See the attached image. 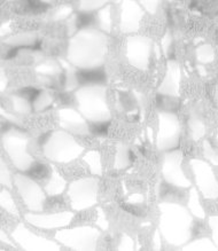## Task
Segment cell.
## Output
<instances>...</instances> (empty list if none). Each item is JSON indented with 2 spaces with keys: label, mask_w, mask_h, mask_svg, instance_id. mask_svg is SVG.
Segmentation results:
<instances>
[{
  "label": "cell",
  "mask_w": 218,
  "mask_h": 251,
  "mask_svg": "<svg viewBox=\"0 0 218 251\" xmlns=\"http://www.w3.org/2000/svg\"><path fill=\"white\" fill-rule=\"evenodd\" d=\"M108 50V38L95 29L80 30L71 37L67 59L81 69H95L104 63Z\"/></svg>",
  "instance_id": "1"
},
{
  "label": "cell",
  "mask_w": 218,
  "mask_h": 251,
  "mask_svg": "<svg viewBox=\"0 0 218 251\" xmlns=\"http://www.w3.org/2000/svg\"><path fill=\"white\" fill-rule=\"evenodd\" d=\"M160 233L171 246L180 247L192 236V216L183 205L173 202H162L159 205Z\"/></svg>",
  "instance_id": "2"
},
{
  "label": "cell",
  "mask_w": 218,
  "mask_h": 251,
  "mask_svg": "<svg viewBox=\"0 0 218 251\" xmlns=\"http://www.w3.org/2000/svg\"><path fill=\"white\" fill-rule=\"evenodd\" d=\"M106 94L107 92L102 85H86L75 92L78 109L85 120L107 122L110 118Z\"/></svg>",
  "instance_id": "3"
},
{
  "label": "cell",
  "mask_w": 218,
  "mask_h": 251,
  "mask_svg": "<svg viewBox=\"0 0 218 251\" xmlns=\"http://www.w3.org/2000/svg\"><path fill=\"white\" fill-rule=\"evenodd\" d=\"M85 148L76 141L71 133L55 131L51 133L44 142V155L51 162L70 163L83 154Z\"/></svg>",
  "instance_id": "4"
},
{
  "label": "cell",
  "mask_w": 218,
  "mask_h": 251,
  "mask_svg": "<svg viewBox=\"0 0 218 251\" xmlns=\"http://www.w3.org/2000/svg\"><path fill=\"white\" fill-rule=\"evenodd\" d=\"M100 236V230L97 227L78 226L74 228H61L54 235L57 242L76 251H93L97 249V243Z\"/></svg>",
  "instance_id": "5"
},
{
  "label": "cell",
  "mask_w": 218,
  "mask_h": 251,
  "mask_svg": "<svg viewBox=\"0 0 218 251\" xmlns=\"http://www.w3.org/2000/svg\"><path fill=\"white\" fill-rule=\"evenodd\" d=\"M29 138L19 130H9L2 135V147L18 170L26 172L35 164V158L27 151Z\"/></svg>",
  "instance_id": "6"
},
{
  "label": "cell",
  "mask_w": 218,
  "mask_h": 251,
  "mask_svg": "<svg viewBox=\"0 0 218 251\" xmlns=\"http://www.w3.org/2000/svg\"><path fill=\"white\" fill-rule=\"evenodd\" d=\"M98 191L97 178H81L71 181L68 189L71 208L76 211L92 208L98 202Z\"/></svg>",
  "instance_id": "7"
},
{
  "label": "cell",
  "mask_w": 218,
  "mask_h": 251,
  "mask_svg": "<svg viewBox=\"0 0 218 251\" xmlns=\"http://www.w3.org/2000/svg\"><path fill=\"white\" fill-rule=\"evenodd\" d=\"M14 180L19 194L27 208L33 212L43 211L46 201V192L43 191V188L37 184L35 179L28 176L16 174Z\"/></svg>",
  "instance_id": "8"
},
{
  "label": "cell",
  "mask_w": 218,
  "mask_h": 251,
  "mask_svg": "<svg viewBox=\"0 0 218 251\" xmlns=\"http://www.w3.org/2000/svg\"><path fill=\"white\" fill-rule=\"evenodd\" d=\"M180 124L178 117L168 111L159 113V131L156 145L160 151H173L178 147Z\"/></svg>",
  "instance_id": "9"
},
{
  "label": "cell",
  "mask_w": 218,
  "mask_h": 251,
  "mask_svg": "<svg viewBox=\"0 0 218 251\" xmlns=\"http://www.w3.org/2000/svg\"><path fill=\"white\" fill-rule=\"evenodd\" d=\"M13 241L27 251H60L61 247L52 240L33 234L20 223L12 232Z\"/></svg>",
  "instance_id": "10"
},
{
  "label": "cell",
  "mask_w": 218,
  "mask_h": 251,
  "mask_svg": "<svg viewBox=\"0 0 218 251\" xmlns=\"http://www.w3.org/2000/svg\"><path fill=\"white\" fill-rule=\"evenodd\" d=\"M152 40L148 37L132 35L127 38V57L129 63L139 70H146L149 63Z\"/></svg>",
  "instance_id": "11"
},
{
  "label": "cell",
  "mask_w": 218,
  "mask_h": 251,
  "mask_svg": "<svg viewBox=\"0 0 218 251\" xmlns=\"http://www.w3.org/2000/svg\"><path fill=\"white\" fill-rule=\"evenodd\" d=\"M190 164L203 198L206 200H216L218 198V181L210 165L200 159H192Z\"/></svg>",
  "instance_id": "12"
},
{
  "label": "cell",
  "mask_w": 218,
  "mask_h": 251,
  "mask_svg": "<svg viewBox=\"0 0 218 251\" xmlns=\"http://www.w3.org/2000/svg\"><path fill=\"white\" fill-rule=\"evenodd\" d=\"M183 152L179 151H168L164 155L162 175L166 182L179 188H189L191 181L182 170Z\"/></svg>",
  "instance_id": "13"
},
{
  "label": "cell",
  "mask_w": 218,
  "mask_h": 251,
  "mask_svg": "<svg viewBox=\"0 0 218 251\" xmlns=\"http://www.w3.org/2000/svg\"><path fill=\"white\" fill-rule=\"evenodd\" d=\"M74 212L71 211H61L54 213H46V215H39V213H26L25 219L30 225L38 227L43 229H56L64 228L69 226L74 219Z\"/></svg>",
  "instance_id": "14"
},
{
  "label": "cell",
  "mask_w": 218,
  "mask_h": 251,
  "mask_svg": "<svg viewBox=\"0 0 218 251\" xmlns=\"http://www.w3.org/2000/svg\"><path fill=\"white\" fill-rule=\"evenodd\" d=\"M59 118L61 127L71 134L88 135L91 133L86 120L83 117V115L75 110L74 108L60 109Z\"/></svg>",
  "instance_id": "15"
},
{
  "label": "cell",
  "mask_w": 218,
  "mask_h": 251,
  "mask_svg": "<svg viewBox=\"0 0 218 251\" xmlns=\"http://www.w3.org/2000/svg\"><path fill=\"white\" fill-rule=\"evenodd\" d=\"M144 16V9L138 1L122 2L121 13V29L125 33H135L138 31L140 21Z\"/></svg>",
  "instance_id": "16"
},
{
  "label": "cell",
  "mask_w": 218,
  "mask_h": 251,
  "mask_svg": "<svg viewBox=\"0 0 218 251\" xmlns=\"http://www.w3.org/2000/svg\"><path fill=\"white\" fill-rule=\"evenodd\" d=\"M180 69L178 63L175 61H169L166 66V74L161 85L159 86V92L164 96L177 97L179 94Z\"/></svg>",
  "instance_id": "17"
},
{
  "label": "cell",
  "mask_w": 218,
  "mask_h": 251,
  "mask_svg": "<svg viewBox=\"0 0 218 251\" xmlns=\"http://www.w3.org/2000/svg\"><path fill=\"white\" fill-rule=\"evenodd\" d=\"M78 84L82 85H100L106 79L105 71L99 68L95 69H81L76 71Z\"/></svg>",
  "instance_id": "18"
},
{
  "label": "cell",
  "mask_w": 218,
  "mask_h": 251,
  "mask_svg": "<svg viewBox=\"0 0 218 251\" xmlns=\"http://www.w3.org/2000/svg\"><path fill=\"white\" fill-rule=\"evenodd\" d=\"M51 168H52V174H51L50 180L45 185V192L49 196H57L62 194L64 189H66L67 181L62 177V175L56 170L55 166L52 164Z\"/></svg>",
  "instance_id": "19"
},
{
  "label": "cell",
  "mask_w": 218,
  "mask_h": 251,
  "mask_svg": "<svg viewBox=\"0 0 218 251\" xmlns=\"http://www.w3.org/2000/svg\"><path fill=\"white\" fill-rule=\"evenodd\" d=\"M132 152L129 151V147L124 144H117L116 155H115V170H123L130 165Z\"/></svg>",
  "instance_id": "20"
},
{
  "label": "cell",
  "mask_w": 218,
  "mask_h": 251,
  "mask_svg": "<svg viewBox=\"0 0 218 251\" xmlns=\"http://www.w3.org/2000/svg\"><path fill=\"white\" fill-rule=\"evenodd\" d=\"M83 162L86 163L92 175L102 176V165H101L100 152L97 151H87L86 154L83 156Z\"/></svg>",
  "instance_id": "21"
},
{
  "label": "cell",
  "mask_w": 218,
  "mask_h": 251,
  "mask_svg": "<svg viewBox=\"0 0 218 251\" xmlns=\"http://www.w3.org/2000/svg\"><path fill=\"white\" fill-rule=\"evenodd\" d=\"M189 210L193 216H195L199 219H204L206 217V212L202 208V205L200 204L199 194L195 188H192L190 191V199H189Z\"/></svg>",
  "instance_id": "22"
},
{
  "label": "cell",
  "mask_w": 218,
  "mask_h": 251,
  "mask_svg": "<svg viewBox=\"0 0 218 251\" xmlns=\"http://www.w3.org/2000/svg\"><path fill=\"white\" fill-rule=\"evenodd\" d=\"M184 251H199V250H204V251H216L218 250V247L215 246V244L211 242V241L208 239V237H202V239L195 240L193 242L187 244V246L183 247Z\"/></svg>",
  "instance_id": "23"
},
{
  "label": "cell",
  "mask_w": 218,
  "mask_h": 251,
  "mask_svg": "<svg viewBox=\"0 0 218 251\" xmlns=\"http://www.w3.org/2000/svg\"><path fill=\"white\" fill-rule=\"evenodd\" d=\"M0 205H1L2 209H5L6 211L12 213L14 216H19L18 208H16L15 201L13 200L12 195L9 194L7 189H2L1 193H0Z\"/></svg>",
  "instance_id": "24"
},
{
  "label": "cell",
  "mask_w": 218,
  "mask_h": 251,
  "mask_svg": "<svg viewBox=\"0 0 218 251\" xmlns=\"http://www.w3.org/2000/svg\"><path fill=\"white\" fill-rule=\"evenodd\" d=\"M98 22L100 28L106 32H110L111 30V19H110V6H105L98 13Z\"/></svg>",
  "instance_id": "25"
},
{
  "label": "cell",
  "mask_w": 218,
  "mask_h": 251,
  "mask_svg": "<svg viewBox=\"0 0 218 251\" xmlns=\"http://www.w3.org/2000/svg\"><path fill=\"white\" fill-rule=\"evenodd\" d=\"M196 56H197V60L202 63L213 62L214 57H215L213 47H211L210 45H208V44L200 46L199 49L196 50Z\"/></svg>",
  "instance_id": "26"
},
{
  "label": "cell",
  "mask_w": 218,
  "mask_h": 251,
  "mask_svg": "<svg viewBox=\"0 0 218 251\" xmlns=\"http://www.w3.org/2000/svg\"><path fill=\"white\" fill-rule=\"evenodd\" d=\"M36 36L32 33H22V35L13 36L11 38L6 39V43H9L11 45H30V44L35 43Z\"/></svg>",
  "instance_id": "27"
},
{
  "label": "cell",
  "mask_w": 218,
  "mask_h": 251,
  "mask_svg": "<svg viewBox=\"0 0 218 251\" xmlns=\"http://www.w3.org/2000/svg\"><path fill=\"white\" fill-rule=\"evenodd\" d=\"M50 171L49 168L46 165L40 164V163H36L31 166V169L29 170L30 177L35 179V180H43L49 176Z\"/></svg>",
  "instance_id": "28"
},
{
  "label": "cell",
  "mask_w": 218,
  "mask_h": 251,
  "mask_svg": "<svg viewBox=\"0 0 218 251\" xmlns=\"http://www.w3.org/2000/svg\"><path fill=\"white\" fill-rule=\"evenodd\" d=\"M94 21V15L92 13L83 12L75 18V25L78 30L87 29V26L92 25Z\"/></svg>",
  "instance_id": "29"
},
{
  "label": "cell",
  "mask_w": 218,
  "mask_h": 251,
  "mask_svg": "<svg viewBox=\"0 0 218 251\" xmlns=\"http://www.w3.org/2000/svg\"><path fill=\"white\" fill-rule=\"evenodd\" d=\"M52 101H53V97L51 96L47 91H43V92H40L38 98L33 101V108H35V110L37 111L43 110L45 109L46 107H49L50 104L52 103Z\"/></svg>",
  "instance_id": "30"
},
{
  "label": "cell",
  "mask_w": 218,
  "mask_h": 251,
  "mask_svg": "<svg viewBox=\"0 0 218 251\" xmlns=\"http://www.w3.org/2000/svg\"><path fill=\"white\" fill-rule=\"evenodd\" d=\"M13 100V106H14L15 110L20 114H28L30 110H31V106H30V102L28 99L23 98L22 96H16L12 97Z\"/></svg>",
  "instance_id": "31"
},
{
  "label": "cell",
  "mask_w": 218,
  "mask_h": 251,
  "mask_svg": "<svg viewBox=\"0 0 218 251\" xmlns=\"http://www.w3.org/2000/svg\"><path fill=\"white\" fill-rule=\"evenodd\" d=\"M190 130L192 133V137L194 140H199L204 135V125L202 122L197 118H191L190 120Z\"/></svg>",
  "instance_id": "32"
},
{
  "label": "cell",
  "mask_w": 218,
  "mask_h": 251,
  "mask_svg": "<svg viewBox=\"0 0 218 251\" xmlns=\"http://www.w3.org/2000/svg\"><path fill=\"white\" fill-rule=\"evenodd\" d=\"M106 5V1L104 0H86V1H81L80 2V9L83 12L90 13V11H93V9H99L104 8Z\"/></svg>",
  "instance_id": "33"
},
{
  "label": "cell",
  "mask_w": 218,
  "mask_h": 251,
  "mask_svg": "<svg viewBox=\"0 0 218 251\" xmlns=\"http://www.w3.org/2000/svg\"><path fill=\"white\" fill-rule=\"evenodd\" d=\"M36 71L39 74H44V75H50V76H54V75L56 74H60V68L59 66H56L55 63H52V62H46V63H43L40 64L36 68Z\"/></svg>",
  "instance_id": "34"
},
{
  "label": "cell",
  "mask_w": 218,
  "mask_h": 251,
  "mask_svg": "<svg viewBox=\"0 0 218 251\" xmlns=\"http://www.w3.org/2000/svg\"><path fill=\"white\" fill-rule=\"evenodd\" d=\"M203 155L211 164L218 166V154L208 141L203 142Z\"/></svg>",
  "instance_id": "35"
},
{
  "label": "cell",
  "mask_w": 218,
  "mask_h": 251,
  "mask_svg": "<svg viewBox=\"0 0 218 251\" xmlns=\"http://www.w3.org/2000/svg\"><path fill=\"white\" fill-rule=\"evenodd\" d=\"M0 181H1L2 186L12 188V180H11V174H9L8 168L6 166L5 162L1 159V174H0Z\"/></svg>",
  "instance_id": "36"
},
{
  "label": "cell",
  "mask_w": 218,
  "mask_h": 251,
  "mask_svg": "<svg viewBox=\"0 0 218 251\" xmlns=\"http://www.w3.org/2000/svg\"><path fill=\"white\" fill-rule=\"evenodd\" d=\"M108 122H98V124L92 125L90 127V132H92L95 135H105L108 131Z\"/></svg>",
  "instance_id": "37"
},
{
  "label": "cell",
  "mask_w": 218,
  "mask_h": 251,
  "mask_svg": "<svg viewBox=\"0 0 218 251\" xmlns=\"http://www.w3.org/2000/svg\"><path fill=\"white\" fill-rule=\"evenodd\" d=\"M134 249H135L134 240H132L129 235H127V234H123V235H122L120 246H118V250H121V251H131V250H134Z\"/></svg>",
  "instance_id": "38"
},
{
  "label": "cell",
  "mask_w": 218,
  "mask_h": 251,
  "mask_svg": "<svg viewBox=\"0 0 218 251\" xmlns=\"http://www.w3.org/2000/svg\"><path fill=\"white\" fill-rule=\"evenodd\" d=\"M40 92H42L40 90L30 89V87H28V89H22L21 91H20V94H21L23 98H26V99H28L29 101H32L33 102V101L38 98Z\"/></svg>",
  "instance_id": "39"
},
{
  "label": "cell",
  "mask_w": 218,
  "mask_h": 251,
  "mask_svg": "<svg viewBox=\"0 0 218 251\" xmlns=\"http://www.w3.org/2000/svg\"><path fill=\"white\" fill-rule=\"evenodd\" d=\"M71 13H73V8L70 6H61V7L57 9L55 15H54V19L55 20H61L66 19L67 16H69Z\"/></svg>",
  "instance_id": "40"
},
{
  "label": "cell",
  "mask_w": 218,
  "mask_h": 251,
  "mask_svg": "<svg viewBox=\"0 0 218 251\" xmlns=\"http://www.w3.org/2000/svg\"><path fill=\"white\" fill-rule=\"evenodd\" d=\"M209 226L213 230V239L215 241V244L218 247V217L209 218Z\"/></svg>",
  "instance_id": "41"
},
{
  "label": "cell",
  "mask_w": 218,
  "mask_h": 251,
  "mask_svg": "<svg viewBox=\"0 0 218 251\" xmlns=\"http://www.w3.org/2000/svg\"><path fill=\"white\" fill-rule=\"evenodd\" d=\"M139 4L144 6L145 9L149 13V14H155L159 6V1H154V0H145V1H140Z\"/></svg>",
  "instance_id": "42"
},
{
  "label": "cell",
  "mask_w": 218,
  "mask_h": 251,
  "mask_svg": "<svg viewBox=\"0 0 218 251\" xmlns=\"http://www.w3.org/2000/svg\"><path fill=\"white\" fill-rule=\"evenodd\" d=\"M97 212H98V219H97V225L100 227L102 229H107L108 228V220L106 219V216L104 211H102L101 208H98L97 209Z\"/></svg>",
  "instance_id": "43"
},
{
  "label": "cell",
  "mask_w": 218,
  "mask_h": 251,
  "mask_svg": "<svg viewBox=\"0 0 218 251\" xmlns=\"http://www.w3.org/2000/svg\"><path fill=\"white\" fill-rule=\"evenodd\" d=\"M170 44H171V36H170L169 33H166V35L163 37V39H162L163 50H164L165 54H166V52H168V49H169Z\"/></svg>",
  "instance_id": "44"
},
{
  "label": "cell",
  "mask_w": 218,
  "mask_h": 251,
  "mask_svg": "<svg viewBox=\"0 0 218 251\" xmlns=\"http://www.w3.org/2000/svg\"><path fill=\"white\" fill-rule=\"evenodd\" d=\"M154 246H155V250H160V249H161V240H160V234H159V232L155 233V236H154Z\"/></svg>",
  "instance_id": "45"
},
{
  "label": "cell",
  "mask_w": 218,
  "mask_h": 251,
  "mask_svg": "<svg viewBox=\"0 0 218 251\" xmlns=\"http://www.w3.org/2000/svg\"><path fill=\"white\" fill-rule=\"evenodd\" d=\"M1 241H2V242H6V243H8L9 246H12V247H15V246H14V243L11 242V241H9L8 239H7V240L5 239V234H4V230H1Z\"/></svg>",
  "instance_id": "46"
},
{
  "label": "cell",
  "mask_w": 218,
  "mask_h": 251,
  "mask_svg": "<svg viewBox=\"0 0 218 251\" xmlns=\"http://www.w3.org/2000/svg\"><path fill=\"white\" fill-rule=\"evenodd\" d=\"M5 89V79H4V74H1V91Z\"/></svg>",
  "instance_id": "47"
},
{
  "label": "cell",
  "mask_w": 218,
  "mask_h": 251,
  "mask_svg": "<svg viewBox=\"0 0 218 251\" xmlns=\"http://www.w3.org/2000/svg\"><path fill=\"white\" fill-rule=\"evenodd\" d=\"M217 140H218V134H217Z\"/></svg>",
  "instance_id": "48"
},
{
  "label": "cell",
  "mask_w": 218,
  "mask_h": 251,
  "mask_svg": "<svg viewBox=\"0 0 218 251\" xmlns=\"http://www.w3.org/2000/svg\"><path fill=\"white\" fill-rule=\"evenodd\" d=\"M217 96H218V92H217Z\"/></svg>",
  "instance_id": "49"
}]
</instances>
